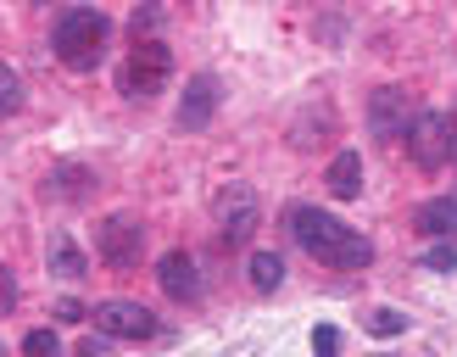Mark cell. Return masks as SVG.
Listing matches in <instances>:
<instances>
[{
	"instance_id": "obj_1",
	"label": "cell",
	"mask_w": 457,
	"mask_h": 357,
	"mask_svg": "<svg viewBox=\"0 0 457 357\" xmlns=\"http://www.w3.org/2000/svg\"><path fill=\"white\" fill-rule=\"evenodd\" d=\"M285 223H290L295 245H302L312 262H324V268H340V274H362V268L374 262V240L362 235V229H352V223H340L335 212L312 207V201L290 207Z\"/></svg>"
},
{
	"instance_id": "obj_2",
	"label": "cell",
	"mask_w": 457,
	"mask_h": 357,
	"mask_svg": "<svg viewBox=\"0 0 457 357\" xmlns=\"http://www.w3.org/2000/svg\"><path fill=\"white\" fill-rule=\"evenodd\" d=\"M106 34H112V17L101 6H67L56 17V56H62V67L89 73V67L101 62V51H106Z\"/></svg>"
},
{
	"instance_id": "obj_3",
	"label": "cell",
	"mask_w": 457,
	"mask_h": 357,
	"mask_svg": "<svg viewBox=\"0 0 457 357\" xmlns=\"http://www.w3.org/2000/svg\"><path fill=\"white\" fill-rule=\"evenodd\" d=\"M173 79V51L162 39H134V51L123 56L118 67V89L129 101H151V95H162V84Z\"/></svg>"
},
{
	"instance_id": "obj_4",
	"label": "cell",
	"mask_w": 457,
	"mask_h": 357,
	"mask_svg": "<svg viewBox=\"0 0 457 357\" xmlns=\"http://www.w3.org/2000/svg\"><path fill=\"white\" fill-rule=\"evenodd\" d=\"M89 319H96V335H106V341H156V335H162V319H156L145 302H129V296L96 302Z\"/></svg>"
},
{
	"instance_id": "obj_5",
	"label": "cell",
	"mask_w": 457,
	"mask_h": 357,
	"mask_svg": "<svg viewBox=\"0 0 457 357\" xmlns=\"http://www.w3.org/2000/svg\"><path fill=\"white\" fill-rule=\"evenodd\" d=\"M407 156H413L424 173H441L457 156V123L446 112H419L413 129H407Z\"/></svg>"
},
{
	"instance_id": "obj_6",
	"label": "cell",
	"mask_w": 457,
	"mask_h": 357,
	"mask_svg": "<svg viewBox=\"0 0 457 357\" xmlns=\"http://www.w3.org/2000/svg\"><path fill=\"white\" fill-rule=\"evenodd\" d=\"M96 257L106 268H140L145 257V223L134 212H112L96 223Z\"/></svg>"
},
{
	"instance_id": "obj_7",
	"label": "cell",
	"mask_w": 457,
	"mask_h": 357,
	"mask_svg": "<svg viewBox=\"0 0 457 357\" xmlns=\"http://www.w3.org/2000/svg\"><path fill=\"white\" fill-rule=\"evenodd\" d=\"M212 218H218L223 245H245L251 235H257V223H262V201H257L251 185H223L212 195Z\"/></svg>"
},
{
	"instance_id": "obj_8",
	"label": "cell",
	"mask_w": 457,
	"mask_h": 357,
	"mask_svg": "<svg viewBox=\"0 0 457 357\" xmlns=\"http://www.w3.org/2000/svg\"><path fill=\"white\" fill-rule=\"evenodd\" d=\"M419 118V101H413V89H402V84H385L369 95V129L379 134V140H396V134H407Z\"/></svg>"
},
{
	"instance_id": "obj_9",
	"label": "cell",
	"mask_w": 457,
	"mask_h": 357,
	"mask_svg": "<svg viewBox=\"0 0 457 357\" xmlns=\"http://www.w3.org/2000/svg\"><path fill=\"white\" fill-rule=\"evenodd\" d=\"M212 112H218V79H212V73H195V79L185 84V95H179L173 123L185 129V134H195V129L212 123Z\"/></svg>"
},
{
	"instance_id": "obj_10",
	"label": "cell",
	"mask_w": 457,
	"mask_h": 357,
	"mask_svg": "<svg viewBox=\"0 0 457 357\" xmlns=\"http://www.w3.org/2000/svg\"><path fill=\"white\" fill-rule=\"evenodd\" d=\"M156 285H162L173 302H195L201 296V268H195V257L190 252H168L162 262H156Z\"/></svg>"
},
{
	"instance_id": "obj_11",
	"label": "cell",
	"mask_w": 457,
	"mask_h": 357,
	"mask_svg": "<svg viewBox=\"0 0 457 357\" xmlns=\"http://www.w3.org/2000/svg\"><path fill=\"white\" fill-rule=\"evenodd\" d=\"M413 229L429 235V240H441V245H457V195L424 201V207L413 212Z\"/></svg>"
},
{
	"instance_id": "obj_12",
	"label": "cell",
	"mask_w": 457,
	"mask_h": 357,
	"mask_svg": "<svg viewBox=\"0 0 457 357\" xmlns=\"http://www.w3.org/2000/svg\"><path fill=\"white\" fill-rule=\"evenodd\" d=\"M89 190H96V173L79 162H62L45 173V201H89Z\"/></svg>"
},
{
	"instance_id": "obj_13",
	"label": "cell",
	"mask_w": 457,
	"mask_h": 357,
	"mask_svg": "<svg viewBox=\"0 0 457 357\" xmlns=\"http://www.w3.org/2000/svg\"><path fill=\"white\" fill-rule=\"evenodd\" d=\"M324 185H329L335 201H357L362 195V156L357 151H340L335 162H329V173H324Z\"/></svg>"
},
{
	"instance_id": "obj_14",
	"label": "cell",
	"mask_w": 457,
	"mask_h": 357,
	"mask_svg": "<svg viewBox=\"0 0 457 357\" xmlns=\"http://www.w3.org/2000/svg\"><path fill=\"white\" fill-rule=\"evenodd\" d=\"M45 257H51V274H56V279H84V274H89V262H84V252H79V245L67 240L62 229L51 235V245H45Z\"/></svg>"
},
{
	"instance_id": "obj_15",
	"label": "cell",
	"mask_w": 457,
	"mask_h": 357,
	"mask_svg": "<svg viewBox=\"0 0 457 357\" xmlns=\"http://www.w3.org/2000/svg\"><path fill=\"white\" fill-rule=\"evenodd\" d=\"M279 285H285V262H279V252H257V257H251V290L273 296Z\"/></svg>"
},
{
	"instance_id": "obj_16",
	"label": "cell",
	"mask_w": 457,
	"mask_h": 357,
	"mask_svg": "<svg viewBox=\"0 0 457 357\" xmlns=\"http://www.w3.org/2000/svg\"><path fill=\"white\" fill-rule=\"evenodd\" d=\"M17 106H22V73L0 62V118H12Z\"/></svg>"
},
{
	"instance_id": "obj_17",
	"label": "cell",
	"mask_w": 457,
	"mask_h": 357,
	"mask_svg": "<svg viewBox=\"0 0 457 357\" xmlns=\"http://www.w3.org/2000/svg\"><path fill=\"white\" fill-rule=\"evenodd\" d=\"M369 329L379 335V341H391V335H402V329H407V319H402L396 307H374V312H369Z\"/></svg>"
},
{
	"instance_id": "obj_18",
	"label": "cell",
	"mask_w": 457,
	"mask_h": 357,
	"mask_svg": "<svg viewBox=\"0 0 457 357\" xmlns=\"http://www.w3.org/2000/svg\"><path fill=\"white\" fill-rule=\"evenodd\" d=\"M22 352H29V357H62V341H56L51 329H34L29 341H22Z\"/></svg>"
},
{
	"instance_id": "obj_19",
	"label": "cell",
	"mask_w": 457,
	"mask_h": 357,
	"mask_svg": "<svg viewBox=\"0 0 457 357\" xmlns=\"http://www.w3.org/2000/svg\"><path fill=\"white\" fill-rule=\"evenodd\" d=\"M312 357H340V329L335 324H318L312 329Z\"/></svg>"
},
{
	"instance_id": "obj_20",
	"label": "cell",
	"mask_w": 457,
	"mask_h": 357,
	"mask_svg": "<svg viewBox=\"0 0 457 357\" xmlns=\"http://www.w3.org/2000/svg\"><path fill=\"white\" fill-rule=\"evenodd\" d=\"M424 268H436V274H452V268H457V245H436V252L424 257Z\"/></svg>"
},
{
	"instance_id": "obj_21",
	"label": "cell",
	"mask_w": 457,
	"mask_h": 357,
	"mask_svg": "<svg viewBox=\"0 0 457 357\" xmlns=\"http://www.w3.org/2000/svg\"><path fill=\"white\" fill-rule=\"evenodd\" d=\"M17 307V279H12V268L0 262V312H12Z\"/></svg>"
},
{
	"instance_id": "obj_22",
	"label": "cell",
	"mask_w": 457,
	"mask_h": 357,
	"mask_svg": "<svg viewBox=\"0 0 457 357\" xmlns=\"http://www.w3.org/2000/svg\"><path fill=\"white\" fill-rule=\"evenodd\" d=\"M56 319H62V324H84L89 312H84V307H79L73 296H62V302H56Z\"/></svg>"
},
{
	"instance_id": "obj_23",
	"label": "cell",
	"mask_w": 457,
	"mask_h": 357,
	"mask_svg": "<svg viewBox=\"0 0 457 357\" xmlns=\"http://www.w3.org/2000/svg\"><path fill=\"white\" fill-rule=\"evenodd\" d=\"M106 352V335H96V341H79V357H101Z\"/></svg>"
},
{
	"instance_id": "obj_24",
	"label": "cell",
	"mask_w": 457,
	"mask_h": 357,
	"mask_svg": "<svg viewBox=\"0 0 457 357\" xmlns=\"http://www.w3.org/2000/svg\"><path fill=\"white\" fill-rule=\"evenodd\" d=\"M0 357H6V346H0Z\"/></svg>"
},
{
	"instance_id": "obj_25",
	"label": "cell",
	"mask_w": 457,
	"mask_h": 357,
	"mask_svg": "<svg viewBox=\"0 0 457 357\" xmlns=\"http://www.w3.org/2000/svg\"><path fill=\"white\" fill-rule=\"evenodd\" d=\"M452 123H457V112H452Z\"/></svg>"
}]
</instances>
